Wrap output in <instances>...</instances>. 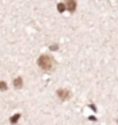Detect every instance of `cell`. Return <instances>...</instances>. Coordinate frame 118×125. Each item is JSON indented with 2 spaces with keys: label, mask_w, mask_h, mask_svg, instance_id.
<instances>
[{
  "label": "cell",
  "mask_w": 118,
  "mask_h": 125,
  "mask_svg": "<svg viewBox=\"0 0 118 125\" xmlns=\"http://www.w3.org/2000/svg\"><path fill=\"white\" fill-rule=\"evenodd\" d=\"M18 118H20V115L17 114V115L14 117V118H11V122H17V120H18Z\"/></svg>",
  "instance_id": "cell-5"
},
{
  "label": "cell",
  "mask_w": 118,
  "mask_h": 125,
  "mask_svg": "<svg viewBox=\"0 0 118 125\" xmlns=\"http://www.w3.org/2000/svg\"><path fill=\"white\" fill-rule=\"evenodd\" d=\"M57 94H59V96L63 99V100H67V99H69V92H68V90L60 89L59 92H57Z\"/></svg>",
  "instance_id": "cell-2"
},
{
  "label": "cell",
  "mask_w": 118,
  "mask_h": 125,
  "mask_svg": "<svg viewBox=\"0 0 118 125\" xmlns=\"http://www.w3.org/2000/svg\"><path fill=\"white\" fill-rule=\"evenodd\" d=\"M59 10H60V11H63V10H64V6H63V4H59Z\"/></svg>",
  "instance_id": "cell-7"
},
{
  "label": "cell",
  "mask_w": 118,
  "mask_h": 125,
  "mask_svg": "<svg viewBox=\"0 0 118 125\" xmlns=\"http://www.w3.org/2000/svg\"><path fill=\"white\" fill-rule=\"evenodd\" d=\"M14 85L17 86V88H21L22 86V79L21 78H17V79L14 81Z\"/></svg>",
  "instance_id": "cell-4"
},
{
  "label": "cell",
  "mask_w": 118,
  "mask_h": 125,
  "mask_svg": "<svg viewBox=\"0 0 118 125\" xmlns=\"http://www.w3.org/2000/svg\"><path fill=\"white\" fill-rule=\"evenodd\" d=\"M38 64H39V67H40L42 70L49 71V70H51V67H53V60H51V57L46 56V54H43V56H40V57H39Z\"/></svg>",
  "instance_id": "cell-1"
},
{
  "label": "cell",
  "mask_w": 118,
  "mask_h": 125,
  "mask_svg": "<svg viewBox=\"0 0 118 125\" xmlns=\"http://www.w3.org/2000/svg\"><path fill=\"white\" fill-rule=\"evenodd\" d=\"M0 89H3V90L6 89V83L4 82H0Z\"/></svg>",
  "instance_id": "cell-6"
},
{
  "label": "cell",
  "mask_w": 118,
  "mask_h": 125,
  "mask_svg": "<svg viewBox=\"0 0 118 125\" xmlns=\"http://www.w3.org/2000/svg\"><path fill=\"white\" fill-rule=\"evenodd\" d=\"M67 9L69 11H74V10L77 9V3H75V0H67Z\"/></svg>",
  "instance_id": "cell-3"
}]
</instances>
